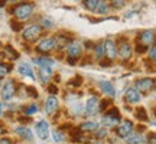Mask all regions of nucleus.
I'll return each mask as SVG.
<instances>
[{
  "label": "nucleus",
  "instance_id": "c03bdc74",
  "mask_svg": "<svg viewBox=\"0 0 156 144\" xmlns=\"http://www.w3.org/2000/svg\"><path fill=\"white\" fill-rule=\"evenodd\" d=\"M5 133V127H3V125H2V124H0V135H2V134Z\"/></svg>",
  "mask_w": 156,
  "mask_h": 144
},
{
  "label": "nucleus",
  "instance_id": "2f4dec72",
  "mask_svg": "<svg viewBox=\"0 0 156 144\" xmlns=\"http://www.w3.org/2000/svg\"><path fill=\"white\" fill-rule=\"evenodd\" d=\"M41 23H42V28H45V29H49V28H52V26H54V22L51 20L49 17H42Z\"/></svg>",
  "mask_w": 156,
  "mask_h": 144
},
{
  "label": "nucleus",
  "instance_id": "dca6fc26",
  "mask_svg": "<svg viewBox=\"0 0 156 144\" xmlns=\"http://www.w3.org/2000/svg\"><path fill=\"white\" fill-rule=\"evenodd\" d=\"M98 87H100L101 91L106 95H108V97H114V94H116L114 87H113L112 82H108V81H101V82L98 84Z\"/></svg>",
  "mask_w": 156,
  "mask_h": 144
},
{
  "label": "nucleus",
  "instance_id": "e433bc0d",
  "mask_svg": "<svg viewBox=\"0 0 156 144\" xmlns=\"http://www.w3.org/2000/svg\"><path fill=\"white\" fill-rule=\"evenodd\" d=\"M149 58H151L152 62H155L156 63V46H153V48L149 50Z\"/></svg>",
  "mask_w": 156,
  "mask_h": 144
},
{
  "label": "nucleus",
  "instance_id": "c756f323",
  "mask_svg": "<svg viewBox=\"0 0 156 144\" xmlns=\"http://www.w3.org/2000/svg\"><path fill=\"white\" fill-rule=\"evenodd\" d=\"M36 111H38V107L35 105V104L28 105V107H25V108H23V112H25V114H28V115H32V114H35Z\"/></svg>",
  "mask_w": 156,
  "mask_h": 144
},
{
  "label": "nucleus",
  "instance_id": "a18cd8bd",
  "mask_svg": "<svg viewBox=\"0 0 156 144\" xmlns=\"http://www.w3.org/2000/svg\"><path fill=\"white\" fill-rule=\"evenodd\" d=\"M153 114H155V117H156V107L153 108Z\"/></svg>",
  "mask_w": 156,
  "mask_h": 144
},
{
  "label": "nucleus",
  "instance_id": "6e6552de",
  "mask_svg": "<svg viewBox=\"0 0 156 144\" xmlns=\"http://www.w3.org/2000/svg\"><path fill=\"white\" fill-rule=\"evenodd\" d=\"M156 40V36H155V32L153 30H143L142 33L139 35V43L142 46H151V45L155 43Z\"/></svg>",
  "mask_w": 156,
  "mask_h": 144
},
{
  "label": "nucleus",
  "instance_id": "37998d69",
  "mask_svg": "<svg viewBox=\"0 0 156 144\" xmlns=\"http://www.w3.org/2000/svg\"><path fill=\"white\" fill-rule=\"evenodd\" d=\"M0 144H13V141L10 139H2L0 140Z\"/></svg>",
  "mask_w": 156,
  "mask_h": 144
},
{
  "label": "nucleus",
  "instance_id": "0eeeda50",
  "mask_svg": "<svg viewBox=\"0 0 156 144\" xmlns=\"http://www.w3.org/2000/svg\"><path fill=\"white\" fill-rule=\"evenodd\" d=\"M42 32V28L39 25H30L23 30V39L25 40H35Z\"/></svg>",
  "mask_w": 156,
  "mask_h": 144
},
{
  "label": "nucleus",
  "instance_id": "aec40b11",
  "mask_svg": "<svg viewBox=\"0 0 156 144\" xmlns=\"http://www.w3.org/2000/svg\"><path fill=\"white\" fill-rule=\"evenodd\" d=\"M17 71L20 72L22 75H25V77H29L30 79H35L34 72H32V69H30V67H29L28 63H20L19 68H17Z\"/></svg>",
  "mask_w": 156,
  "mask_h": 144
},
{
  "label": "nucleus",
  "instance_id": "09e8293b",
  "mask_svg": "<svg viewBox=\"0 0 156 144\" xmlns=\"http://www.w3.org/2000/svg\"><path fill=\"white\" fill-rule=\"evenodd\" d=\"M0 46H2V43H0Z\"/></svg>",
  "mask_w": 156,
  "mask_h": 144
},
{
  "label": "nucleus",
  "instance_id": "423d86ee",
  "mask_svg": "<svg viewBox=\"0 0 156 144\" xmlns=\"http://www.w3.org/2000/svg\"><path fill=\"white\" fill-rule=\"evenodd\" d=\"M15 94H16V85H15V81L10 79V81L5 82L3 88H2V100L9 101Z\"/></svg>",
  "mask_w": 156,
  "mask_h": 144
},
{
  "label": "nucleus",
  "instance_id": "473e14b6",
  "mask_svg": "<svg viewBox=\"0 0 156 144\" xmlns=\"http://www.w3.org/2000/svg\"><path fill=\"white\" fill-rule=\"evenodd\" d=\"M71 111H73L74 115H80V114L83 112V105H81V104H74V105L71 107Z\"/></svg>",
  "mask_w": 156,
  "mask_h": 144
},
{
  "label": "nucleus",
  "instance_id": "4be33fe9",
  "mask_svg": "<svg viewBox=\"0 0 156 144\" xmlns=\"http://www.w3.org/2000/svg\"><path fill=\"white\" fill-rule=\"evenodd\" d=\"M127 144H145V139L140 134H130L127 137Z\"/></svg>",
  "mask_w": 156,
  "mask_h": 144
},
{
  "label": "nucleus",
  "instance_id": "bb28decb",
  "mask_svg": "<svg viewBox=\"0 0 156 144\" xmlns=\"http://www.w3.org/2000/svg\"><path fill=\"white\" fill-rule=\"evenodd\" d=\"M108 12V5H107V2H100V5L97 7V10L95 13H98V15H104Z\"/></svg>",
  "mask_w": 156,
  "mask_h": 144
},
{
  "label": "nucleus",
  "instance_id": "393cba45",
  "mask_svg": "<svg viewBox=\"0 0 156 144\" xmlns=\"http://www.w3.org/2000/svg\"><path fill=\"white\" fill-rule=\"evenodd\" d=\"M95 49V56H97V59H101L103 55H104V43H97L94 46Z\"/></svg>",
  "mask_w": 156,
  "mask_h": 144
},
{
  "label": "nucleus",
  "instance_id": "c85d7f7f",
  "mask_svg": "<svg viewBox=\"0 0 156 144\" xmlns=\"http://www.w3.org/2000/svg\"><path fill=\"white\" fill-rule=\"evenodd\" d=\"M94 134L98 140H103L104 137H107V130L106 128H97V130L94 131Z\"/></svg>",
  "mask_w": 156,
  "mask_h": 144
},
{
  "label": "nucleus",
  "instance_id": "a211bd4d",
  "mask_svg": "<svg viewBox=\"0 0 156 144\" xmlns=\"http://www.w3.org/2000/svg\"><path fill=\"white\" fill-rule=\"evenodd\" d=\"M34 62L36 63V65H39L41 68H44V67H48L51 68L55 62H54V59H51V58H48V56H38V58H35Z\"/></svg>",
  "mask_w": 156,
  "mask_h": 144
},
{
  "label": "nucleus",
  "instance_id": "c9c22d12",
  "mask_svg": "<svg viewBox=\"0 0 156 144\" xmlns=\"http://www.w3.org/2000/svg\"><path fill=\"white\" fill-rule=\"evenodd\" d=\"M110 104H112V100H101L100 101V111L106 110L107 105H110Z\"/></svg>",
  "mask_w": 156,
  "mask_h": 144
},
{
  "label": "nucleus",
  "instance_id": "4468645a",
  "mask_svg": "<svg viewBox=\"0 0 156 144\" xmlns=\"http://www.w3.org/2000/svg\"><path fill=\"white\" fill-rule=\"evenodd\" d=\"M67 52H68L69 59H77V58H80L81 53H83V46L78 43V42H73V43L68 46Z\"/></svg>",
  "mask_w": 156,
  "mask_h": 144
},
{
  "label": "nucleus",
  "instance_id": "f704fd0d",
  "mask_svg": "<svg viewBox=\"0 0 156 144\" xmlns=\"http://www.w3.org/2000/svg\"><path fill=\"white\" fill-rule=\"evenodd\" d=\"M10 25H12V29H13L15 32H19V30L22 29V25L17 22V20H10Z\"/></svg>",
  "mask_w": 156,
  "mask_h": 144
},
{
  "label": "nucleus",
  "instance_id": "a19ab883",
  "mask_svg": "<svg viewBox=\"0 0 156 144\" xmlns=\"http://www.w3.org/2000/svg\"><path fill=\"white\" fill-rule=\"evenodd\" d=\"M112 6L113 7H123V6H124V2H122V0H114V2H112Z\"/></svg>",
  "mask_w": 156,
  "mask_h": 144
},
{
  "label": "nucleus",
  "instance_id": "7c9ffc66",
  "mask_svg": "<svg viewBox=\"0 0 156 144\" xmlns=\"http://www.w3.org/2000/svg\"><path fill=\"white\" fill-rule=\"evenodd\" d=\"M10 69H12L10 65H5V63H0V78H3L5 75H7Z\"/></svg>",
  "mask_w": 156,
  "mask_h": 144
},
{
  "label": "nucleus",
  "instance_id": "b1692460",
  "mask_svg": "<svg viewBox=\"0 0 156 144\" xmlns=\"http://www.w3.org/2000/svg\"><path fill=\"white\" fill-rule=\"evenodd\" d=\"M100 5V0H88V2H84V6L90 9V10H97V7Z\"/></svg>",
  "mask_w": 156,
  "mask_h": 144
},
{
  "label": "nucleus",
  "instance_id": "ddd939ff",
  "mask_svg": "<svg viewBox=\"0 0 156 144\" xmlns=\"http://www.w3.org/2000/svg\"><path fill=\"white\" fill-rule=\"evenodd\" d=\"M104 53L107 55L108 59H114L117 56V46H116V42L112 40V39H107L104 42Z\"/></svg>",
  "mask_w": 156,
  "mask_h": 144
},
{
  "label": "nucleus",
  "instance_id": "f03ea898",
  "mask_svg": "<svg viewBox=\"0 0 156 144\" xmlns=\"http://www.w3.org/2000/svg\"><path fill=\"white\" fill-rule=\"evenodd\" d=\"M101 122H103V125H107V127H114V125H117V124L120 122V112H119V110H117V108H112L107 114H104Z\"/></svg>",
  "mask_w": 156,
  "mask_h": 144
},
{
  "label": "nucleus",
  "instance_id": "f3484780",
  "mask_svg": "<svg viewBox=\"0 0 156 144\" xmlns=\"http://www.w3.org/2000/svg\"><path fill=\"white\" fill-rule=\"evenodd\" d=\"M16 134L20 135V137H22L23 140H26V141H32V140H34V134H32V131H30L28 127H17Z\"/></svg>",
  "mask_w": 156,
  "mask_h": 144
},
{
  "label": "nucleus",
  "instance_id": "412c9836",
  "mask_svg": "<svg viewBox=\"0 0 156 144\" xmlns=\"http://www.w3.org/2000/svg\"><path fill=\"white\" fill-rule=\"evenodd\" d=\"M39 75H41V79H42V82H48L51 79V77H52V69L48 67H44L39 69Z\"/></svg>",
  "mask_w": 156,
  "mask_h": 144
},
{
  "label": "nucleus",
  "instance_id": "de8ad7c7",
  "mask_svg": "<svg viewBox=\"0 0 156 144\" xmlns=\"http://www.w3.org/2000/svg\"><path fill=\"white\" fill-rule=\"evenodd\" d=\"M0 114H2V105H0Z\"/></svg>",
  "mask_w": 156,
  "mask_h": 144
},
{
  "label": "nucleus",
  "instance_id": "ea45409f",
  "mask_svg": "<svg viewBox=\"0 0 156 144\" xmlns=\"http://www.w3.org/2000/svg\"><path fill=\"white\" fill-rule=\"evenodd\" d=\"M48 91L51 92V95H55L56 92H58V87H56V85H54V84H51L49 88H48Z\"/></svg>",
  "mask_w": 156,
  "mask_h": 144
},
{
  "label": "nucleus",
  "instance_id": "5701e85b",
  "mask_svg": "<svg viewBox=\"0 0 156 144\" xmlns=\"http://www.w3.org/2000/svg\"><path fill=\"white\" fill-rule=\"evenodd\" d=\"M134 115L140 121H147V112H146V110L143 107H137L136 111H134Z\"/></svg>",
  "mask_w": 156,
  "mask_h": 144
},
{
  "label": "nucleus",
  "instance_id": "cd10ccee",
  "mask_svg": "<svg viewBox=\"0 0 156 144\" xmlns=\"http://www.w3.org/2000/svg\"><path fill=\"white\" fill-rule=\"evenodd\" d=\"M5 52H6V55H9L12 59H16V58H19V53H17V52L13 49L12 46H6V48H5Z\"/></svg>",
  "mask_w": 156,
  "mask_h": 144
},
{
  "label": "nucleus",
  "instance_id": "a878e982",
  "mask_svg": "<svg viewBox=\"0 0 156 144\" xmlns=\"http://www.w3.org/2000/svg\"><path fill=\"white\" fill-rule=\"evenodd\" d=\"M52 139H54L55 143H61V141L65 140V135H64L59 130H54V133H52Z\"/></svg>",
  "mask_w": 156,
  "mask_h": 144
},
{
  "label": "nucleus",
  "instance_id": "39448f33",
  "mask_svg": "<svg viewBox=\"0 0 156 144\" xmlns=\"http://www.w3.org/2000/svg\"><path fill=\"white\" fill-rule=\"evenodd\" d=\"M132 130H133V122L129 121V120H123L120 122V125L116 128V133L120 139H126L132 134Z\"/></svg>",
  "mask_w": 156,
  "mask_h": 144
},
{
  "label": "nucleus",
  "instance_id": "7ed1b4c3",
  "mask_svg": "<svg viewBox=\"0 0 156 144\" xmlns=\"http://www.w3.org/2000/svg\"><path fill=\"white\" fill-rule=\"evenodd\" d=\"M55 48H56L55 38H45L39 42L36 50H38L39 53H49L51 50H54Z\"/></svg>",
  "mask_w": 156,
  "mask_h": 144
},
{
  "label": "nucleus",
  "instance_id": "58836bf2",
  "mask_svg": "<svg viewBox=\"0 0 156 144\" xmlns=\"http://www.w3.org/2000/svg\"><path fill=\"white\" fill-rule=\"evenodd\" d=\"M147 144H156V133L149 134V137H147Z\"/></svg>",
  "mask_w": 156,
  "mask_h": 144
},
{
  "label": "nucleus",
  "instance_id": "f257e3e1",
  "mask_svg": "<svg viewBox=\"0 0 156 144\" xmlns=\"http://www.w3.org/2000/svg\"><path fill=\"white\" fill-rule=\"evenodd\" d=\"M35 6L32 3H19L13 7V15L17 20H26L28 17L32 16Z\"/></svg>",
  "mask_w": 156,
  "mask_h": 144
},
{
  "label": "nucleus",
  "instance_id": "4c0bfd02",
  "mask_svg": "<svg viewBox=\"0 0 156 144\" xmlns=\"http://www.w3.org/2000/svg\"><path fill=\"white\" fill-rule=\"evenodd\" d=\"M68 84H69V85H73V87H80V85H81V78H80V77L74 78V79H71Z\"/></svg>",
  "mask_w": 156,
  "mask_h": 144
},
{
  "label": "nucleus",
  "instance_id": "f8f14e48",
  "mask_svg": "<svg viewBox=\"0 0 156 144\" xmlns=\"http://www.w3.org/2000/svg\"><path fill=\"white\" fill-rule=\"evenodd\" d=\"M36 134L41 140H46L48 135H49V125L45 120H41V121L36 122Z\"/></svg>",
  "mask_w": 156,
  "mask_h": 144
},
{
  "label": "nucleus",
  "instance_id": "9d476101",
  "mask_svg": "<svg viewBox=\"0 0 156 144\" xmlns=\"http://www.w3.org/2000/svg\"><path fill=\"white\" fill-rule=\"evenodd\" d=\"M58 107H59L58 98H56L55 95H49V97L46 98V102H45V111H46V114L54 115L56 111H58Z\"/></svg>",
  "mask_w": 156,
  "mask_h": 144
},
{
  "label": "nucleus",
  "instance_id": "8fccbe9b",
  "mask_svg": "<svg viewBox=\"0 0 156 144\" xmlns=\"http://www.w3.org/2000/svg\"><path fill=\"white\" fill-rule=\"evenodd\" d=\"M155 124H156V122H155Z\"/></svg>",
  "mask_w": 156,
  "mask_h": 144
},
{
  "label": "nucleus",
  "instance_id": "49530a36",
  "mask_svg": "<svg viewBox=\"0 0 156 144\" xmlns=\"http://www.w3.org/2000/svg\"><path fill=\"white\" fill-rule=\"evenodd\" d=\"M2 58H3V55H2V53H0V61H2Z\"/></svg>",
  "mask_w": 156,
  "mask_h": 144
},
{
  "label": "nucleus",
  "instance_id": "9b49d317",
  "mask_svg": "<svg viewBox=\"0 0 156 144\" xmlns=\"http://www.w3.org/2000/svg\"><path fill=\"white\" fill-rule=\"evenodd\" d=\"M117 53H119V56L122 58V59H124V61H127V59H130V56H132V53H133V49H132V45L129 43V42H122L120 43V46L117 48Z\"/></svg>",
  "mask_w": 156,
  "mask_h": 144
},
{
  "label": "nucleus",
  "instance_id": "72a5a7b5",
  "mask_svg": "<svg viewBox=\"0 0 156 144\" xmlns=\"http://www.w3.org/2000/svg\"><path fill=\"white\" fill-rule=\"evenodd\" d=\"M26 91H28V94L30 95V97H34V98H38V97H39L38 91H36L34 87H26Z\"/></svg>",
  "mask_w": 156,
  "mask_h": 144
},
{
  "label": "nucleus",
  "instance_id": "20e7f679",
  "mask_svg": "<svg viewBox=\"0 0 156 144\" xmlns=\"http://www.w3.org/2000/svg\"><path fill=\"white\" fill-rule=\"evenodd\" d=\"M156 87V81L153 78H142L136 82V89L139 92H151Z\"/></svg>",
  "mask_w": 156,
  "mask_h": 144
},
{
  "label": "nucleus",
  "instance_id": "79ce46f5",
  "mask_svg": "<svg viewBox=\"0 0 156 144\" xmlns=\"http://www.w3.org/2000/svg\"><path fill=\"white\" fill-rule=\"evenodd\" d=\"M146 49H147V48H146V46H142V45H137V48H136V50H137L139 53H143Z\"/></svg>",
  "mask_w": 156,
  "mask_h": 144
},
{
  "label": "nucleus",
  "instance_id": "1a4fd4ad",
  "mask_svg": "<svg viewBox=\"0 0 156 144\" xmlns=\"http://www.w3.org/2000/svg\"><path fill=\"white\" fill-rule=\"evenodd\" d=\"M100 111V101L97 97H91L85 104V114L87 115H95Z\"/></svg>",
  "mask_w": 156,
  "mask_h": 144
},
{
  "label": "nucleus",
  "instance_id": "6ab92c4d",
  "mask_svg": "<svg viewBox=\"0 0 156 144\" xmlns=\"http://www.w3.org/2000/svg\"><path fill=\"white\" fill-rule=\"evenodd\" d=\"M97 122H93V121H85L80 125V131L81 133H90V131H95L97 130Z\"/></svg>",
  "mask_w": 156,
  "mask_h": 144
},
{
  "label": "nucleus",
  "instance_id": "2eb2a0df",
  "mask_svg": "<svg viewBox=\"0 0 156 144\" xmlns=\"http://www.w3.org/2000/svg\"><path fill=\"white\" fill-rule=\"evenodd\" d=\"M124 98L127 101L129 104H136L140 101V92L136 88H129L124 94Z\"/></svg>",
  "mask_w": 156,
  "mask_h": 144
}]
</instances>
